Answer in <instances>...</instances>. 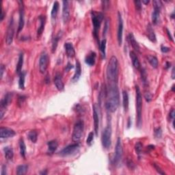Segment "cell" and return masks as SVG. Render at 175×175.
Here are the masks:
<instances>
[{"label": "cell", "instance_id": "obj_41", "mask_svg": "<svg viewBox=\"0 0 175 175\" xmlns=\"http://www.w3.org/2000/svg\"><path fill=\"white\" fill-rule=\"evenodd\" d=\"M145 98L147 100V101L150 102L152 100V98H153V95L150 92H145Z\"/></svg>", "mask_w": 175, "mask_h": 175}, {"label": "cell", "instance_id": "obj_23", "mask_svg": "<svg viewBox=\"0 0 175 175\" xmlns=\"http://www.w3.org/2000/svg\"><path fill=\"white\" fill-rule=\"evenodd\" d=\"M147 36L149 39L151 40V41L153 42V43H156L157 39H156V36H155V32H154V30L152 28V26L151 24H149L147 26Z\"/></svg>", "mask_w": 175, "mask_h": 175}, {"label": "cell", "instance_id": "obj_49", "mask_svg": "<svg viewBox=\"0 0 175 175\" xmlns=\"http://www.w3.org/2000/svg\"><path fill=\"white\" fill-rule=\"evenodd\" d=\"M7 174L6 172V166H5V165H3L1 167V175H6Z\"/></svg>", "mask_w": 175, "mask_h": 175}, {"label": "cell", "instance_id": "obj_35", "mask_svg": "<svg viewBox=\"0 0 175 175\" xmlns=\"http://www.w3.org/2000/svg\"><path fill=\"white\" fill-rule=\"evenodd\" d=\"M28 138L31 142H32L33 143H36L38 139V135L36 131H30L28 133Z\"/></svg>", "mask_w": 175, "mask_h": 175}, {"label": "cell", "instance_id": "obj_21", "mask_svg": "<svg viewBox=\"0 0 175 175\" xmlns=\"http://www.w3.org/2000/svg\"><path fill=\"white\" fill-rule=\"evenodd\" d=\"M64 49L66 51V54L69 57H73L75 55L73 45L71 43H66L64 44Z\"/></svg>", "mask_w": 175, "mask_h": 175}, {"label": "cell", "instance_id": "obj_2", "mask_svg": "<svg viewBox=\"0 0 175 175\" xmlns=\"http://www.w3.org/2000/svg\"><path fill=\"white\" fill-rule=\"evenodd\" d=\"M107 78L109 83H116L118 81V62L116 56H112L109 59L106 70Z\"/></svg>", "mask_w": 175, "mask_h": 175}, {"label": "cell", "instance_id": "obj_34", "mask_svg": "<svg viewBox=\"0 0 175 175\" xmlns=\"http://www.w3.org/2000/svg\"><path fill=\"white\" fill-rule=\"evenodd\" d=\"M60 33L61 32H59V34H57L56 36H55L52 40V52L53 53L55 52V50H56V48L57 47V43H58V41L61 38Z\"/></svg>", "mask_w": 175, "mask_h": 175}, {"label": "cell", "instance_id": "obj_24", "mask_svg": "<svg viewBox=\"0 0 175 175\" xmlns=\"http://www.w3.org/2000/svg\"><path fill=\"white\" fill-rule=\"evenodd\" d=\"M96 53L95 52H90V54H88L87 56L86 57L85 59V62L89 66H93L95 64L96 61Z\"/></svg>", "mask_w": 175, "mask_h": 175}, {"label": "cell", "instance_id": "obj_55", "mask_svg": "<svg viewBox=\"0 0 175 175\" xmlns=\"http://www.w3.org/2000/svg\"><path fill=\"white\" fill-rule=\"evenodd\" d=\"M174 67H172V78L174 79Z\"/></svg>", "mask_w": 175, "mask_h": 175}, {"label": "cell", "instance_id": "obj_32", "mask_svg": "<svg viewBox=\"0 0 175 175\" xmlns=\"http://www.w3.org/2000/svg\"><path fill=\"white\" fill-rule=\"evenodd\" d=\"M25 78H26V72H21L19 74V87L20 89H25Z\"/></svg>", "mask_w": 175, "mask_h": 175}, {"label": "cell", "instance_id": "obj_42", "mask_svg": "<svg viewBox=\"0 0 175 175\" xmlns=\"http://www.w3.org/2000/svg\"><path fill=\"white\" fill-rule=\"evenodd\" d=\"M141 1H134V3H135L136 10L138 11H140L142 9V4Z\"/></svg>", "mask_w": 175, "mask_h": 175}, {"label": "cell", "instance_id": "obj_46", "mask_svg": "<svg viewBox=\"0 0 175 175\" xmlns=\"http://www.w3.org/2000/svg\"><path fill=\"white\" fill-rule=\"evenodd\" d=\"M127 166L130 169H133L134 168H135V164H134L133 162L132 161H128L127 162Z\"/></svg>", "mask_w": 175, "mask_h": 175}, {"label": "cell", "instance_id": "obj_33", "mask_svg": "<svg viewBox=\"0 0 175 175\" xmlns=\"http://www.w3.org/2000/svg\"><path fill=\"white\" fill-rule=\"evenodd\" d=\"M19 149H20V154L22 157L26 158V146L24 141L23 140H21L19 141Z\"/></svg>", "mask_w": 175, "mask_h": 175}, {"label": "cell", "instance_id": "obj_19", "mask_svg": "<svg viewBox=\"0 0 175 175\" xmlns=\"http://www.w3.org/2000/svg\"><path fill=\"white\" fill-rule=\"evenodd\" d=\"M38 21H39L40 26L38 27V30H37V37L39 38L40 36L43 34L44 28H45V17L43 16V15H40L38 17Z\"/></svg>", "mask_w": 175, "mask_h": 175}, {"label": "cell", "instance_id": "obj_40", "mask_svg": "<svg viewBox=\"0 0 175 175\" xmlns=\"http://www.w3.org/2000/svg\"><path fill=\"white\" fill-rule=\"evenodd\" d=\"M142 81H143V83L146 84L147 82V73H146L144 69H142Z\"/></svg>", "mask_w": 175, "mask_h": 175}, {"label": "cell", "instance_id": "obj_37", "mask_svg": "<svg viewBox=\"0 0 175 175\" xmlns=\"http://www.w3.org/2000/svg\"><path fill=\"white\" fill-rule=\"evenodd\" d=\"M135 149H136V153H137L138 155H140V154H141V152H142V145L141 142H138L136 144Z\"/></svg>", "mask_w": 175, "mask_h": 175}, {"label": "cell", "instance_id": "obj_20", "mask_svg": "<svg viewBox=\"0 0 175 175\" xmlns=\"http://www.w3.org/2000/svg\"><path fill=\"white\" fill-rule=\"evenodd\" d=\"M128 39L131 44V45L132 46L133 49L135 50V51H137V52H140V45H139V44L138 43V42L136 40L135 38H134L133 34L132 33H130L129 34Z\"/></svg>", "mask_w": 175, "mask_h": 175}, {"label": "cell", "instance_id": "obj_57", "mask_svg": "<svg viewBox=\"0 0 175 175\" xmlns=\"http://www.w3.org/2000/svg\"><path fill=\"white\" fill-rule=\"evenodd\" d=\"M130 122H131L130 118H129V119H128V125H127V126H128V128H129V127H131V124H130Z\"/></svg>", "mask_w": 175, "mask_h": 175}, {"label": "cell", "instance_id": "obj_48", "mask_svg": "<svg viewBox=\"0 0 175 175\" xmlns=\"http://www.w3.org/2000/svg\"><path fill=\"white\" fill-rule=\"evenodd\" d=\"M25 99H26V97H24V96H20V97H19V99H18L19 105L22 104V103H24V101Z\"/></svg>", "mask_w": 175, "mask_h": 175}, {"label": "cell", "instance_id": "obj_36", "mask_svg": "<svg viewBox=\"0 0 175 175\" xmlns=\"http://www.w3.org/2000/svg\"><path fill=\"white\" fill-rule=\"evenodd\" d=\"M99 47L100 50H101L102 56L103 58L105 57V49H106V40L103 39L101 41V43L99 44Z\"/></svg>", "mask_w": 175, "mask_h": 175}, {"label": "cell", "instance_id": "obj_52", "mask_svg": "<svg viewBox=\"0 0 175 175\" xmlns=\"http://www.w3.org/2000/svg\"><path fill=\"white\" fill-rule=\"evenodd\" d=\"M166 32H167V34H168V36L169 39H170V40H172V41H173V38H172V36H171L170 32V31H169V30H168V29H167V28H166Z\"/></svg>", "mask_w": 175, "mask_h": 175}, {"label": "cell", "instance_id": "obj_50", "mask_svg": "<svg viewBox=\"0 0 175 175\" xmlns=\"http://www.w3.org/2000/svg\"><path fill=\"white\" fill-rule=\"evenodd\" d=\"M174 109H172V110H171V111L170 112V118L172 119V121L173 120H174Z\"/></svg>", "mask_w": 175, "mask_h": 175}, {"label": "cell", "instance_id": "obj_4", "mask_svg": "<svg viewBox=\"0 0 175 175\" xmlns=\"http://www.w3.org/2000/svg\"><path fill=\"white\" fill-rule=\"evenodd\" d=\"M84 129V121L82 120H79L77 121L75 124L73 131L72 134V140L75 142H79L82 139V136H83Z\"/></svg>", "mask_w": 175, "mask_h": 175}, {"label": "cell", "instance_id": "obj_5", "mask_svg": "<svg viewBox=\"0 0 175 175\" xmlns=\"http://www.w3.org/2000/svg\"><path fill=\"white\" fill-rule=\"evenodd\" d=\"M92 21L93 24V34L96 38H98V32H99L100 26L103 19V15L101 12H97L95 11H92L91 12Z\"/></svg>", "mask_w": 175, "mask_h": 175}, {"label": "cell", "instance_id": "obj_26", "mask_svg": "<svg viewBox=\"0 0 175 175\" xmlns=\"http://www.w3.org/2000/svg\"><path fill=\"white\" fill-rule=\"evenodd\" d=\"M122 105L124 111L127 112L129 109V95L126 90L122 91Z\"/></svg>", "mask_w": 175, "mask_h": 175}, {"label": "cell", "instance_id": "obj_54", "mask_svg": "<svg viewBox=\"0 0 175 175\" xmlns=\"http://www.w3.org/2000/svg\"><path fill=\"white\" fill-rule=\"evenodd\" d=\"M170 66H171V63L169 62H166V66H165L166 69H168L169 68H170Z\"/></svg>", "mask_w": 175, "mask_h": 175}, {"label": "cell", "instance_id": "obj_39", "mask_svg": "<svg viewBox=\"0 0 175 175\" xmlns=\"http://www.w3.org/2000/svg\"><path fill=\"white\" fill-rule=\"evenodd\" d=\"M162 136V130L160 127L157 128L155 129V136L157 138H160Z\"/></svg>", "mask_w": 175, "mask_h": 175}, {"label": "cell", "instance_id": "obj_56", "mask_svg": "<svg viewBox=\"0 0 175 175\" xmlns=\"http://www.w3.org/2000/svg\"><path fill=\"white\" fill-rule=\"evenodd\" d=\"M150 2V1H149V0H147V1H145V0H144V1H142V3H145V4H148Z\"/></svg>", "mask_w": 175, "mask_h": 175}, {"label": "cell", "instance_id": "obj_58", "mask_svg": "<svg viewBox=\"0 0 175 175\" xmlns=\"http://www.w3.org/2000/svg\"><path fill=\"white\" fill-rule=\"evenodd\" d=\"M40 174H47V171H45V172H44V171H43V172H40Z\"/></svg>", "mask_w": 175, "mask_h": 175}, {"label": "cell", "instance_id": "obj_15", "mask_svg": "<svg viewBox=\"0 0 175 175\" xmlns=\"http://www.w3.org/2000/svg\"><path fill=\"white\" fill-rule=\"evenodd\" d=\"M16 135V133L13 129L7 127H1L0 129V137L1 138H12Z\"/></svg>", "mask_w": 175, "mask_h": 175}, {"label": "cell", "instance_id": "obj_47", "mask_svg": "<svg viewBox=\"0 0 175 175\" xmlns=\"http://www.w3.org/2000/svg\"><path fill=\"white\" fill-rule=\"evenodd\" d=\"M108 27H109V23H108V21L107 20L106 22H105V24L104 30H103V35L106 34L107 31L108 30Z\"/></svg>", "mask_w": 175, "mask_h": 175}, {"label": "cell", "instance_id": "obj_25", "mask_svg": "<svg viewBox=\"0 0 175 175\" xmlns=\"http://www.w3.org/2000/svg\"><path fill=\"white\" fill-rule=\"evenodd\" d=\"M48 153L50 154L54 153V152L56 151L58 147V143L56 140H51V141L48 142Z\"/></svg>", "mask_w": 175, "mask_h": 175}, {"label": "cell", "instance_id": "obj_53", "mask_svg": "<svg viewBox=\"0 0 175 175\" xmlns=\"http://www.w3.org/2000/svg\"><path fill=\"white\" fill-rule=\"evenodd\" d=\"M3 18H4V12H3V8H1V21H2Z\"/></svg>", "mask_w": 175, "mask_h": 175}, {"label": "cell", "instance_id": "obj_22", "mask_svg": "<svg viewBox=\"0 0 175 175\" xmlns=\"http://www.w3.org/2000/svg\"><path fill=\"white\" fill-rule=\"evenodd\" d=\"M130 55V57L131 59L133 65V66L135 67L136 69H138V70H139L140 68V62L139 61V59H138V57L137 55H136V53L134 52V51H130L129 53Z\"/></svg>", "mask_w": 175, "mask_h": 175}, {"label": "cell", "instance_id": "obj_28", "mask_svg": "<svg viewBox=\"0 0 175 175\" xmlns=\"http://www.w3.org/2000/svg\"><path fill=\"white\" fill-rule=\"evenodd\" d=\"M3 152H4L5 157L8 160H12L14 157V152L11 147H6L3 148Z\"/></svg>", "mask_w": 175, "mask_h": 175}, {"label": "cell", "instance_id": "obj_9", "mask_svg": "<svg viewBox=\"0 0 175 175\" xmlns=\"http://www.w3.org/2000/svg\"><path fill=\"white\" fill-rule=\"evenodd\" d=\"M12 93L8 92V93H7L6 95L4 96V97L1 100V103H0V104H1V107H0V111H1V114H0V115H1V120L3 118V115H4V113L8 105L12 102Z\"/></svg>", "mask_w": 175, "mask_h": 175}, {"label": "cell", "instance_id": "obj_51", "mask_svg": "<svg viewBox=\"0 0 175 175\" xmlns=\"http://www.w3.org/2000/svg\"><path fill=\"white\" fill-rule=\"evenodd\" d=\"M73 68V66L71 63H68L66 66V71H69L71 69H72Z\"/></svg>", "mask_w": 175, "mask_h": 175}, {"label": "cell", "instance_id": "obj_18", "mask_svg": "<svg viewBox=\"0 0 175 175\" xmlns=\"http://www.w3.org/2000/svg\"><path fill=\"white\" fill-rule=\"evenodd\" d=\"M54 84L55 87L57 88V89L59 90V91H62L64 89V83H63L62 79V77L59 74H57L55 75V80H54Z\"/></svg>", "mask_w": 175, "mask_h": 175}, {"label": "cell", "instance_id": "obj_45", "mask_svg": "<svg viewBox=\"0 0 175 175\" xmlns=\"http://www.w3.org/2000/svg\"><path fill=\"white\" fill-rule=\"evenodd\" d=\"M161 50L163 53H168L170 51V49L169 47H165V46H161Z\"/></svg>", "mask_w": 175, "mask_h": 175}, {"label": "cell", "instance_id": "obj_8", "mask_svg": "<svg viewBox=\"0 0 175 175\" xmlns=\"http://www.w3.org/2000/svg\"><path fill=\"white\" fill-rule=\"evenodd\" d=\"M123 155V149L122 143H121L120 138H118L117 140L116 149H115V155H114V163L116 165H119L121 162Z\"/></svg>", "mask_w": 175, "mask_h": 175}, {"label": "cell", "instance_id": "obj_14", "mask_svg": "<svg viewBox=\"0 0 175 175\" xmlns=\"http://www.w3.org/2000/svg\"><path fill=\"white\" fill-rule=\"evenodd\" d=\"M118 15V32H117V38H118V43L119 45H122V33H123V21L121 17L120 12Z\"/></svg>", "mask_w": 175, "mask_h": 175}, {"label": "cell", "instance_id": "obj_13", "mask_svg": "<svg viewBox=\"0 0 175 175\" xmlns=\"http://www.w3.org/2000/svg\"><path fill=\"white\" fill-rule=\"evenodd\" d=\"M62 7V19L64 24H66L70 19V1H63Z\"/></svg>", "mask_w": 175, "mask_h": 175}, {"label": "cell", "instance_id": "obj_27", "mask_svg": "<svg viewBox=\"0 0 175 175\" xmlns=\"http://www.w3.org/2000/svg\"><path fill=\"white\" fill-rule=\"evenodd\" d=\"M58 10H59V3L57 2V1H55V2L53 3V6L51 12V19H52V21L53 24H54V22L55 21V19H56L57 12H58Z\"/></svg>", "mask_w": 175, "mask_h": 175}, {"label": "cell", "instance_id": "obj_7", "mask_svg": "<svg viewBox=\"0 0 175 175\" xmlns=\"http://www.w3.org/2000/svg\"><path fill=\"white\" fill-rule=\"evenodd\" d=\"M79 149H80V145L76 142V143L72 144V145H70L64 148L61 151L59 152V155L62 157L69 156V155H73V154L77 152Z\"/></svg>", "mask_w": 175, "mask_h": 175}, {"label": "cell", "instance_id": "obj_30", "mask_svg": "<svg viewBox=\"0 0 175 175\" xmlns=\"http://www.w3.org/2000/svg\"><path fill=\"white\" fill-rule=\"evenodd\" d=\"M147 59H148V61H149V62L150 63V64H151L153 68H157L159 62H158V59H157L156 57L154 56V55H148Z\"/></svg>", "mask_w": 175, "mask_h": 175}, {"label": "cell", "instance_id": "obj_43", "mask_svg": "<svg viewBox=\"0 0 175 175\" xmlns=\"http://www.w3.org/2000/svg\"><path fill=\"white\" fill-rule=\"evenodd\" d=\"M154 167H155V168L156 169L157 172H158L159 174H166V173H165L162 170H161L160 167H159V166H157V165L155 164V163H154Z\"/></svg>", "mask_w": 175, "mask_h": 175}, {"label": "cell", "instance_id": "obj_1", "mask_svg": "<svg viewBox=\"0 0 175 175\" xmlns=\"http://www.w3.org/2000/svg\"><path fill=\"white\" fill-rule=\"evenodd\" d=\"M106 102L105 107L110 112H114L119 106V90L116 83H110L107 87L106 92Z\"/></svg>", "mask_w": 175, "mask_h": 175}, {"label": "cell", "instance_id": "obj_29", "mask_svg": "<svg viewBox=\"0 0 175 175\" xmlns=\"http://www.w3.org/2000/svg\"><path fill=\"white\" fill-rule=\"evenodd\" d=\"M24 65V53H21L19 55V60L17 62V67H16V73L17 74H20L22 72V67Z\"/></svg>", "mask_w": 175, "mask_h": 175}, {"label": "cell", "instance_id": "obj_11", "mask_svg": "<svg viewBox=\"0 0 175 175\" xmlns=\"http://www.w3.org/2000/svg\"><path fill=\"white\" fill-rule=\"evenodd\" d=\"M19 26H18V32L23 30L24 27L25 20H24V3L23 1H19Z\"/></svg>", "mask_w": 175, "mask_h": 175}, {"label": "cell", "instance_id": "obj_6", "mask_svg": "<svg viewBox=\"0 0 175 175\" xmlns=\"http://www.w3.org/2000/svg\"><path fill=\"white\" fill-rule=\"evenodd\" d=\"M111 128L110 126H107L102 133L101 142L102 145L105 149H109L111 142Z\"/></svg>", "mask_w": 175, "mask_h": 175}, {"label": "cell", "instance_id": "obj_44", "mask_svg": "<svg viewBox=\"0 0 175 175\" xmlns=\"http://www.w3.org/2000/svg\"><path fill=\"white\" fill-rule=\"evenodd\" d=\"M5 70H6V68H5L4 65L1 64V67H0V77H1V79H2V77H3V73H4Z\"/></svg>", "mask_w": 175, "mask_h": 175}, {"label": "cell", "instance_id": "obj_38", "mask_svg": "<svg viewBox=\"0 0 175 175\" xmlns=\"http://www.w3.org/2000/svg\"><path fill=\"white\" fill-rule=\"evenodd\" d=\"M94 135H95V134H94V132L89 133L87 140H86V143H87V145H91L92 142L94 140Z\"/></svg>", "mask_w": 175, "mask_h": 175}, {"label": "cell", "instance_id": "obj_12", "mask_svg": "<svg viewBox=\"0 0 175 175\" xmlns=\"http://www.w3.org/2000/svg\"><path fill=\"white\" fill-rule=\"evenodd\" d=\"M15 34V28H14V21L12 19L10 21L8 28L6 32V42L7 45H11L13 40V36Z\"/></svg>", "mask_w": 175, "mask_h": 175}, {"label": "cell", "instance_id": "obj_10", "mask_svg": "<svg viewBox=\"0 0 175 175\" xmlns=\"http://www.w3.org/2000/svg\"><path fill=\"white\" fill-rule=\"evenodd\" d=\"M49 62V55L46 52H43L40 55L39 59V71L41 73H45L48 68Z\"/></svg>", "mask_w": 175, "mask_h": 175}, {"label": "cell", "instance_id": "obj_17", "mask_svg": "<svg viewBox=\"0 0 175 175\" xmlns=\"http://www.w3.org/2000/svg\"><path fill=\"white\" fill-rule=\"evenodd\" d=\"M81 74H82V68H81L80 62L78 60L76 61L75 63V72L73 77L72 78V81L73 82H77L80 80Z\"/></svg>", "mask_w": 175, "mask_h": 175}, {"label": "cell", "instance_id": "obj_3", "mask_svg": "<svg viewBox=\"0 0 175 175\" xmlns=\"http://www.w3.org/2000/svg\"><path fill=\"white\" fill-rule=\"evenodd\" d=\"M136 113H137V126L140 128L142 125V97L140 88L136 86Z\"/></svg>", "mask_w": 175, "mask_h": 175}, {"label": "cell", "instance_id": "obj_16", "mask_svg": "<svg viewBox=\"0 0 175 175\" xmlns=\"http://www.w3.org/2000/svg\"><path fill=\"white\" fill-rule=\"evenodd\" d=\"M93 120L94 125H95V132L96 136H98V131L99 128V113H98L97 105H94L93 106Z\"/></svg>", "mask_w": 175, "mask_h": 175}, {"label": "cell", "instance_id": "obj_31", "mask_svg": "<svg viewBox=\"0 0 175 175\" xmlns=\"http://www.w3.org/2000/svg\"><path fill=\"white\" fill-rule=\"evenodd\" d=\"M28 170V165H20L17 166V174L22 175L26 174Z\"/></svg>", "mask_w": 175, "mask_h": 175}]
</instances>
